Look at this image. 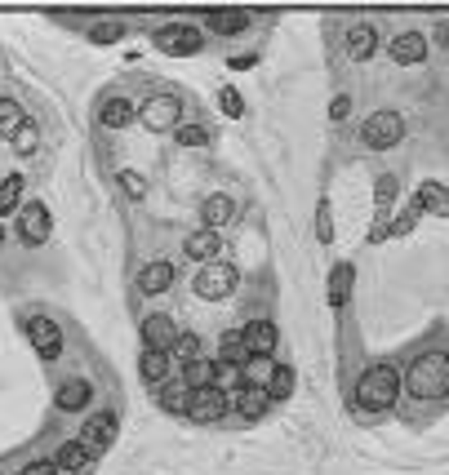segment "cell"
I'll return each mask as SVG.
<instances>
[{
  "label": "cell",
  "instance_id": "43",
  "mask_svg": "<svg viewBox=\"0 0 449 475\" xmlns=\"http://www.w3.org/2000/svg\"><path fill=\"white\" fill-rule=\"evenodd\" d=\"M0 245H5V227H0Z\"/></svg>",
  "mask_w": 449,
  "mask_h": 475
},
{
  "label": "cell",
  "instance_id": "10",
  "mask_svg": "<svg viewBox=\"0 0 449 475\" xmlns=\"http://www.w3.org/2000/svg\"><path fill=\"white\" fill-rule=\"evenodd\" d=\"M50 227H54V222H50V210H45L41 200L27 205L23 218H18V236H23L27 245H45V240H50Z\"/></svg>",
  "mask_w": 449,
  "mask_h": 475
},
{
  "label": "cell",
  "instance_id": "15",
  "mask_svg": "<svg viewBox=\"0 0 449 475\" xmlns=\"http://www.w3.org/2000/svg\"><path fill=\"white\" fill-rule=\"evenodd\" d=\"M392 58L396 62H405V67H409V62H423V58H427V36H418V32H400V36L392 41Z\"/></svg>",
  "mask_w": 449,
  "mask_h": 475
},
{
  "label": "cell",
  "instance_id": "32",
  "mask_svg": "<svg viewBox=\"0 0 449 475\" xmlns=\"http://www.w3.org/2000/svg\"><path fill=\"white\" fill-rule=\"evenodd\" d=\"M36 143H41V134H36V125L27 120V125H23V129L14 134V152H23V156H32V152H36Z\"/></svg>",
  "mask_w": 449,
  "mask_h": 475
},
{
  "label": "cell",
  "instance_id": "29",
  "mask_svg": "<svg viewBox=\"0 0 449 475\" xmlns=\"http://www.w3.org/2000/svg\"><path fill=\"white\" fill-rule=\"evenodd\" d=\"M18 196H23V173H9L5 182H0V213H9L18 205Z\"/></svg>",
  "mask_w": 449,
  "mask_h": 475
},
{
  "label": "cell",
  "instance_id": "40",
  "mask_svg": "<svg viewBox=\"0 0 449 475\" xmlns=\"http://www.w3.org/2000/svg\"><path fill=\"white\" fill-rule=\"evenodd\" d=\"M58 467L54 462H32V467H23V475H54Z\"/></svg>",
  "mask_w": 449,
  "mask_h": 475
},
{
  "label": "cell",
  "instance_id": "41",
  "mask_svg": "<svg viewBox=\"0 0 449 475\" xmlns=\"http://www.w3.org/2000/svg\"><path fill=\"white\" fill-rule=\"evenodd\" d=\"M347 111H351V98H334V111H330V116H334V120H347Z\"/></svg>",
  "mask_w": 449,
  "mask_h": 475
},
{
  "label": "cell",
  "instance_id": "2",
  "mask_svg": "<svg viewBox=\"0 0 449 475\" xmlns=\"http://www.w3.org/2000/svg\"><path fill=\"white\" fill-rule=\"evenodd\" d=\"M396 396H400V373L392 365H374L356 382V405H365V409H392Z\"/></svg>",
  "mask_w": 449,
  "mask_h": 475
},
{
  "label": "cell",
  "instance_id": "1",
  "mask_svg": "<svg viewBox=\"0 0 449 475\" xmlns=\"http://www.w3.org/2000/svg\"><path fill=\"white\" fill-rule=\"evenodd\" d=\"M405 382H409V396H423V400L449 396V356H441V351L418 356L409 365V373H405Z\"/></svg>",
  "mask_w": 449,
  "mask_h": 475
},
{
  "label": "cell",
  "instance_id": "8",
  "mask_svg": "<svg viewBox=\"0 0 449 475\" xmlns=\"http://www.w3.org/2000/svg\"><path fill=\"white\" fill-rule=\"evenodd\" d=\"M267 405H272V396H267V387H258V382H245V387L231 396V409H236L245 423L263 418V414H267Z\"/></svg>",
  "mask_w": 449,
  "mask_h": 475
},
{
  "label": "cell",
  "instance_id": "14",
  "mask_svg": "<svg viewBox=\"0 0 449 475\" xmlns=\"http://www.w3.org/2000/svg\"><path fill=\"white\" fill-rule=\"evenodd\" d=\"M112 440H116V418H112V414H98V418H89V423H85V435H80V444H85L89 453L108 449Z\"/></svg>",
  "mask_w": 449,
  "mask_h": 475
},
{
  "label": "cell",
  "instance_id": "16",
  "mask_svg": "<svg viewBox=\"0 0 449 475\" xmlns=\"http://www.w3.org/2000/svg\"><path fill=\"white\" fill-rule=\"evenodd\" d=\"M89 396H94V387H89V382H85V377H71V382H62V387H58V409H67V414H71V409H85V405H89Z\"/></svg>",
  "mask_w": 449,
  "mask_h": 475
},
{
  "label": "cell",
  "instance_id": "6",
  "mask_svg": "<svg viewBox=\"0 0 449 475\" xmlns=\"http://www.w3.org/2000/svg\"><path fill=\"white\" fill-rule=\"evenodd\" d=\"M156 50L161 53H201V32L187 27V23H173V27H161L156 32Z\"/></svg>",
  "mask_w": 449,
  "mask_h": 475
},
{
  "label": "cell",
  "instance_id": "5",
  "mask_svg": "<svg viewBox=\"0 0 449 475\" xmlns=\"http://www.w3.org/2000/svg\"><path fill=\"white\" fill-rule=\"evenodd\" d=\"M231 289H236V266L223 263V258L210 263L196 275V293H201V298H227Z\"/></svg>",
  "mask_w": 449,
  "mask_h": 475
},
{
  "label": "cell",
  "instance_id": "18",
  "mask_svg": "<svg viewBox=\"0 0 449 475\" xmlns=\"http://www.w3.org/2000/svg\"><path fill=\"white\" fill-rule=\"evenodd\" d=\"M414 210L423 213H441V218H449V191L441 187V182H423L418 187V196H414Z\"/></svg>",
  "mask_w": 449,
  "mask_h": 475
},
{
  "label": "cell",
  "instance_id": "11",
  "mask_svg": "<svg viewBox=\"0 0 449 475\" xmlns=\"http://www.w3.org/2000/svg\"><path fill=\"white\" fill-rule=\"evenodd\" d=\"M240 342H245V356H272L276 351V324L272 320H254V324H245Z\"/></svg>",
  "mask_w": 449,
  "mask_h": 475
},
{
  "label": "cell",
  "instance_id": "17",
  "mask_svg": "<svg viewBox=\"0 0 449 475\" xmlns=\"http://www.w3.org/2000/svg\"><path fill=\"white\" fill-rule=\"evenodd\" d=\"M374 50H379V32H374L369 23H356V27L347 32V53H351L356 62H365Z\"/></svg>",
  "mask_w": 449,
  "mask_h": 475
},
{
  "label": "cell",
  "instance_id": "39",
  "mask_svg": "<svg viewBox=\"0 0 449 475\" xmlns=\"http://www.w3.org/2000/svg\"><path fill=\"white\" fill-rule=\"evenodd\" d=\"M321 222H316V231H321V240H330L334 236V227H330V200H321V213H316Z\"/></svg>",
  "mask_w": 449,
  "mask_h": 475
},
{
  "label": "cell",
  "instance_id": "19",
  "mask_svg": "<svg viewBox=\"0 0 449 475\" xmlns=\"http://www.w3.org/2000/svg\"><path fill=\"white\" fill-rule=\"evenodd\" d=\"M169 284H173V266H169V263L143 266V275H138V289H143V293H152V298H156V293H165Z\"/></svg>",
  "mask_w": 449,
  "mask_h": 475
},
{
  "label": "cell",
  "instance_id": "34",
  "mask_svg": "<svg viewBox=\"0 0 449 475\" xmlns=\"http://www.w3.org/2000/svg\"><path fill=\"white\" fill-rule=\"evenodd\" d=\"M205 143H210V134L201 125H182L178 129V147H205Z\"/></svg>",
  "mask_w": 449,
  "mask_h": 475
},
{
  "label": "cell",
  "instance_id": "42",
  "mask_svg": "<svg viewBox=\"0 0 449 475\" xmlns=\"http://www.w3.org/2000/svg\"><path fill=\"white\" fill-rule=\"evenodd\" d=\"M436 41H441V45H445V50H449V18H445V23H441V27H436Z\"/></svg>",
  "mask_w": 449,
  "mask_h": 475
},
{
  "label": "cell",
  "instance_id": "35",
  "mask_svg": "<svg viewBox=\"0 0 449 475\" xmlns=\"http://www.w3.org/2000/svg\"><path fill=\"white\" fill-rule=\"evenodd\" d=\"M374 200H379V213H388V205L396 200V178H379V187H374Z\"/></svg>",
  "mask_w": 449,
  "mask_h": 475
},
{
  "label": "cell",
  "instance_id": "38",
  "mask_svg": "<svg viewBox=\"0 0 449 475\" xmlns=\"http://www.w3.org/2000/svg\"><path fill=\"white\" fill-rule=\"evenodd\" d=\"M223 111H227V116H245V103H240V94H236V89H223Z\"/></svg>",
  "mask_w": 449,
  "mask_h": 475
},
{
  "label": "cell",
  "instance_id": "27",
  "mask_svg": "<svg viewBox=\"0 0 449 475\" xmlns=\"http://www.w3.org/2000/svg\"><path fill=\"white\" fill-rule=\"evenodd\" d=\"M182 373H187V391L214 387V360H192V365H182Z\"/></svg>",
  "mask_w": 449,
  "mask_h": 475
},
{
  "label": "cell",
  "instance_id": "9",
  "mask_svg": "<svg viewBox=\"0 0 449 475\" xmlns=\"http://www.w3.org/2000/svg\"><path fill=\"white\" fill-rule=\"evenodd\" d=\"M27 338H32V347H36L41 360H58V351H62V333H58L54 320L36 316L32 324H27Z\"/></svg>",
  "mask_w": 449,
  "mask_h": 475
},
{
  "label": "cell",
  "instance_id": "36",
  "mask_svg": "<svg viewBox=\"0 0 449 475\" xmlns=\"http://www.w3.org/2000/svg\"><path fill=\"white\" fill-rule=\"evenodd\" d=\"M120 32H125L120 23H98V27H94V41H98V45H112V41H120Z\"/></svg>",
  "mask_w": 449,
  "mask_h": 475
},
{
  "label": "cell",
  "instance_id": "3",
  "mask_svg": "<svg viewBox=\"0 0 449 475\" xmlns=\"http://www.w3.org/2000/svg\"><path fill=\"white\" fill-rule=\"evenodd\" d=\"M227 409H231V396L219 387H196L192 400H187V418L192 423H219Z\"/></svg>",
  "mask_w": 449,
  "mask_h": 475
},
{
  "label": "cell",
  "instance_id": "20",
  "mask_svg": "<svg viewBox=\"0 0 449 475\" xmlns=\"http://www.w3.org/2000/svg\"><path fill=\"white\" fill-rule=\"evenodd\" d=\"M231 213H236L231 196H205V205H201V218H205V227H210V231H214V227H223V222H231Z\"/></svg>",
  "mask_w": 449,
  "mask_h": 475
},
{
  "label": "cell",
  "instance_id": "22",
  "mask_svg": "<svg viewBox=\"0 0 449 475\" xmlns=\"http://www.w3.org/2000/svg\"><path fill=\"white\" fill-rule=\"evenodd\" d=\"M210 27H214L219 36L245 32V27H249V14H245V9H219V14H210Z\"/></svg>",
  "mask_w": 449,
  "mask_h": 475
},
{
  "label": "cell",
  "instance_id": "13",
  "mask_svg": "<svg viewBox=\"0 0 449 475\" xmlns=\"http://www.w3.org/2000/svg\"><path fill=\"white\" fill-rule=\"evenodd\" d=\"M143 342H147V351H169V347L178 342L173 320L169 316H147L143 320Z\"/></svg>",
  "mask_w": 449,
  "mask_h": 475
},
{
  "label": "cell",
  "instance_id": "37",
  "mask_svg": "<svg viewBox=\"0 0 449 475\" xmlns=\"http://www.w3.org/2000/svg\"><path fill=\"white\" fill-rule=\"evenodd\" d=\"M418 218H423V213H418L414 205H409V210L400 213V222L392 227V236H405V231H414V222H418Z\"/></svg>",
  "mask_w": 449,
  "mask_h": 475
},
{
  "label": "cell",
  "instance_id": "12",
  "mask_svg": "<svg viewBox=\"0 0 449 475\" xmlns=\"http://www.w3.org/2000/svg\"><path fill=\"white\" fill-rule=\"evenodd\" d=\"M182 254L187 258H196V263H219V254H223V240H219V231H192L187 236V245H182Z\"/></svg>",
  "mask_w": 449,
  "mask_h": 475
},
{
  "label": "cell",
  "instance_id": "21",
  "mask_svg": "<svg viewBox=\"0 0 449 475\" xmlns=\"http://www.w3.org/2000/svg\"><path fill=\"white\" fill-rule=\"evenodd\" d=\"M27 125V111L14 103V98H0V138H9L14 143V134Z\"/></svg>",
  "mask_w": 449,
  "mask_h": 475
},
{
  "label": "cell",
  "instance_id": "4",
  "mask_svg": "<svg viewBox=\"0 0 449 475\" xmlns=\"http://www.w3.org/2000/svg\"><path fill=\"white\" fill-rule=\"evenodd\" d=\"M400 134H405V120H400L396 111H374V116L365 120V147H374V152L396 147Z\"/></svg>",
  "mask_w": 449,
  "mask_h": 475
},
{
  "label": "cell",
  "instance_id": "25",
  "mask_svg": "<svg viewBox=\"0 0 449 475\" xmlns=\"http://www.w3.org/2000/svg\"><path fill=\"white\" fill-rule=\"evenodd\" d=\"M134 116H138V111H134V103H125V98H108V103H103V125H108V129H125Z\"/></svg>",
  "mask_w": 449,
  "mask_h": 475
},
{
  "label": "cell",
  "instance_id": "28",
  "mask_svg": "<svg viewBox=\"0 0 449 475\" xmlns=\"http://www.w3.org/2000/svg\"><path fill=\"white\" fill-rule=\"evenodd\" d=\"M289 391H294V369H289V365H276L272 377H267V396H272V400H285Z\"/></svg>",
  "mask_w": 449,
  "mask_h": 475
},
{
  "label": "cell",
  "instance_id": "30",
  "mask_svg": "<svg viewBox=\"0 0 449 475\" xmlns=\"http://www.w3.org/2000/svg\"><path fill=\"white\" fill-rule=\"evenodd\" d=\"M173 351H178V360H182V365H192V360H201V338H196V333H178Z\"/></svg>",
  "mask_w": 449,
  "mask_h": 475
},
{
  "label": "cell",
  "instance_id": "26",
  "mask_svg": "<svg viewBox=\"0 0 449 475\" xmlns=\"http://www.w3.org/2000/svg\"><path fill=\"white\" fill-rule=\"evenodd\" d=\"M143 382H165L169 377V351H143Z\"/></svg>",
  "mask_w": 449,
  "mask_h": 475
},
{
  "label": "cell",
  "instance_id": "33",
  "mask_svg": "<svg viewBox=\"0 0 449 475\" xmlns=\"http://www.w3.org/2000/svg\"><path fill=\"white\" fill-rule=\"evenodd\" d=\"M120 191H125L129 200H143V196H147V182H143V173L125 169V173H120Z\"/></svg>",
  "mask_w": 449,
  "mask_h": 475
},
{
  "label": "cell",
  "instance_id": "24",
  "mask_svg": "<svg viewBox=\"0 0 449 475\" xmlns=\"http://www.w3.org/2000/svg\"><path fill=\"white\" fill-rule=\"evenodd\" d=\"M351 280H356V266H334V275H330V303L334 307H342L347 298H351Z\"/></svg>",
  "mask_w": 449,
  "mask_h": 475
},
{
  "label": "cell",
  "instance_id": "7",
  "mask_svg": "<svg viewBox=\"0 0 449 475\" xmlns=\"http://www.w3.org/2000/svg\"><path fill=\"white\" fill-rule=\"evenodd\" d=\"M178 98H169V94H156V98H147L143 103V125L147 129H156V134H165V129H178Z\"/></svg>",
  "mask_w": 449,
  "mask_h": 475
},
{
  "label": "cell",
  "instance_id": "31",
  "mask_svg": "<svg viewBox=\"0 0 449 475\" xmlns=\"http://www.w3.org/2000/svg\"><path fill=\"white\" fill-rule=\"evenodd\" d=\"M187 400H192L187 387H169L165 396H161V409H165V414H187Z\"/></svg>",
  "mask_w": 449,
  "mask_h": 475
},
{
  "label": "cell",
  "instance_id": "23",
  "mask_svg": "<svg viewBox=\"0 0 449 475\" xmlns=\"http://www.w3.org/2000/svg\"><path fill=\"white\" fill-rule=\"evenodd\" d=\"M85 462H89V449H85L80 440H67V444L58 449V458H54L58 471H80Z\"/></svg>",
  "mask_w": 449,
  "mask_h": 475
}]
</instances>
